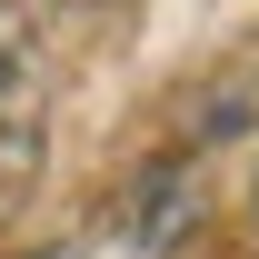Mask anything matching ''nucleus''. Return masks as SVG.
<instances>
[{
  "label": "nucleus",
  "mask_w": 259,
  "mask_h": 259,
  "mask_svg": "<svg viewBox=\"0 0 259 259\" xmlns=\"http://www.w3.org/2000/svg\"><path fill=\"white\" fill-rule=\"evenodd\" d=\"M20 259H90L80 239H50V249H20Z\"/></svg>",
  "instance_id": "3"
},
{
  "label": "nucleus",
  "mask_w": 259,
  "mask_h": 259,
  "mask_svg": "<svg viewBox=\"0 0 259 259\" xmlns=\"http://www.w3.org/2000/svg\"><path fill=\"white\" fill-rule=\"evenodd\" d=\"M190 229H199V169H190V160H150L140 180H130V199H120L130 259H169Z\"/></svg>",
  "instance_id": "1"
},
{
  "label": "nucleus",
  "mask_w": 259,
  "mask_h": 259,
  "mask_svg": "<svg viewBox=\"0 0 259 259\" xmlns=\"http://www.w3.org/2000/svg\"><path fill=\"white\" fill-rule=\"evenodd\" d=\"M70 10H90V0H70Z\"/></svg>",
  "instance_id": "4"
},
{
  "label": "nucleus",
  "mask_w": 259,
  "mask_h": 259,
  "mask_svg": "<svg viewBox=\"0 0 259 259\" xmlns=\"http://www.w3.org/2000/svg\"><path fill=\"white\" fill-rule=\"evenodd\" d=\"M20 70H30V0H0V100L20 90Z\"/></svg>",
  "instance_id": "2"
}]
</instances>
